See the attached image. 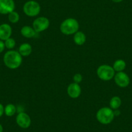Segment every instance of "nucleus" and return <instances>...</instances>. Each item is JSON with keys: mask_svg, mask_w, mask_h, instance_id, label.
<instances>
[{"mask_svg": "<svg viewBox=\"0 0 132 132\" xmlns=\"http://www.w3.org/2000/svg\"><path fill=\"white\" fill-rule=\"evenodd\" d=\"M50 25V21L45 17H39L34 20L32 23V27L37 33L42 32L47 30Z\"/></svg>", "mask_w": 132, "mask_h": 132, "instance_id": "6", "label": "nucleus"}, {"mask_svg": "<svg viewBox=\"0 0 132 132\" xmlns=\"http://www.w3.org/2000/svg\"><path fill=\"white\" fill-rule=\"evenodd\" d=\"M96 119L102 124H109L115 118L114 111L110 108L104 107L98 110L96 115Z\"/></svg>", "mask_w": 132, "mask_h": 132, "instance_id": "3", "label": "nucleus"}, {"mask_svg": "<svg viewBox=\"0 0 132 132\" xmlns=\"http://www.w3.org/2000/svg\"><path fill=\"white\" fill-rule=\"evenodd\" d=\"M68 94L71 98H77L80 96L82 93V89L80 86L79 84H77L75 82L70 84L68 86Z\"/></svg>", "mask_w": 132, "mask_h": 132, "instance_id": "10", "label": "nucleus"}, {"mask_svg": "<svg viewBox=\"0 0 132 132\" xmlns=\"http://www.w3.org/2000/svg\"><path fill=\"white\" fill-rule=\"evenodd\" d=\"M16 111H17V108L14 104H9L4 108V113L7 117L13 116L16 113Z\"/></svg>", "mask_w": 132, "mask_h": 132, "instance_id": "17", "label": "nucleus"}, {"mask_svg": "<svg viewBox=\"0 0 132 132\" xmlns=\"http://www.w3.org/2000/svg\"><path fill=\"white\" fill-rule=\"evenodd\" d=\"M8 19L12 23H16L20 20V15L16 11H12L8 14Z\"/></svg>", "mask_w": 132, "mask_h": 132, "instance_id": "18", "label": "nucleus"}, {"mask_svg": "<svg viewBox=\"0 0 132 132\" xmlns=\"http://www.w3.org/2000/svg\"><path fill=\"white\" fill-rule=\"evenodd\" d=\"M122 104V100L119 96H113L110 101V107L113 110H119Z\"/></svg>", "mask_w": 132, "mask_h": 132, "instance_id": "16", "label": "nucleus"}, {"mask_svg": "<svg viewBox=\"0 0 132 132\" xmlns=\"http://www.w3.org/2000/svg\"><path fill=\"white\" fill-rule=\"evenodd\" d=\"M96 74L100 79L104 81H109L114 78L115 71L112 66L110 65H101L96 70Z\"/></svg>", "mask_w": 132, "mask_h": 132, "instance_id": "4", "label": "nucleus"}, {"mask_svg": "<svg viewBox=\"0 0 132 132\" xmlns=\"http://www.w3.org/2000/svg\"><path fill=\"white\" fill-rule=\"evenodd\" d=\"M4 43L5 47L8 49H10V50H12V49H14V47L16 46V41H15L14 39L11 37L5 40Z\"/></svg>", "mask_w": 132, "mask_h": 132, "instance_id": "19", "label": "nucleus"}, {"mask_svg": "<svg viewBox=\"0 0 132 132\" xmlns=\"http://www.w3.org/2000/svg\"><path fill=\"white\" fill-rule=\"evenodd\" d=\"M73 40L75 44L78 45H82L85 44L86 41V35L83 32L77 31L74 35Z\"/></svg>", "mask_w": 132, "mask_h": 132, "instance_id": "14", "label": "nucleus"}, {"mask_svg": "<svg viewBox=\"0 0 132 132\" xmlns=\"http://www.w3.org/2000/svg\"><path fill=\"white\" fill-rule=\"evenodd\" d=\"M82 79H83V77H82V75L80 74V73H77L74 75L73 77V80H74V82L77 84H80L82 81Z\"/></svg>", "mask_w": 132, "mask_h": 132, "instance_id": "20", "label": "nucleus"}, {"mask_svg": "<svg viewBox=\"0 0 132 132\" xmlns=\"http://www.w3.org/2000/svg\"><path fill=\"white\" fill-rule=\"evenodd\" d=\"M22 56L17 51H8L3 56L5 65L11 69H16L20 68L22 63Z\"/></svg>", "mask_w": 132, "mask_h": 132, "instance_id": "1", "label": "nucleus"}, {"mask_svg": "<svg viewBox=\"0 0 132 132\" xmlns=\"http://www.w3.org/2000/svg\"><path fill=\"white\" fill-rule=\"evenodd\" d=\"M21 34L23 37L27 38H31L35 37L38 33L35 31L33 27L25 25L21 29Z\"/></svg>", "mask_w": 132, "mask_h": 132, "instance_id": "12", "label": "nucleus"}, {"mask_svg": "<svg viewBox=\"0 0 132 132\" xmlns=\"http://www.w3.org/2000/svg\"><path fill=\"white\" fill-rule=\"evenodd\" d=\"M24 13L29 17H35L40 14L41 11L40 5L35 1H29L24 4L23 7Z\"/></svg>", "mask_w": 132, "mask_h": 132, "instance_id": "5", "label": "nucleus"}, {"mask_svg": "<svg viewBox=\"0 0 132 132\" xmlns=\"http://www.w3.org/2000/svg\"><path fill=\"white\" fill-rule=\"evenodd\" d=\"M5 49V45L4 41L0 40V53H2L3 52V51Z\"/></svg>", "mask_w": 132, "mask_h": 132, "instance_id": "21", "label": "nucleus"}, {"mask_svg": "<svg viewBox=\"0 0 132 132\" xmlns=\"http://www.w3.org/2000/svg\"><path fill=\"white\" fill-rule=\"evenodd\" d=\"M4 108L5 107L3 106V104L0 103V117L3 116V115L4 114Z\"/></svg>", "mask_w": 132, "mask_h": 132, "instance_id": "22", "label": "nucleus"}, {"mask_svg": "<svg viewBox=\"0 0 132 132\" xmlns=\"http://www.w3.org/2000/svg\"><path fill=\"white\" fill-rule=\"evenodd\" d=\"M60 29L62 34L65 35H75L79 29V23L76 19L68 18L62 21Z\"/></svg>", "mask_w": 132, "mask_h": 132, "instance_id": "2", "label": "nucleus"}, {"mask_svg": "<svg viewBox=\"0 0 132 132\" xmlns=\"http://www.w3.org/2000/svg\"><path fill=\"white\" fill-rule=\"evenodd\" d=\"M32 48L31 45L28 43H24L22 44L20 47H19L18 52L22 56H29L32 53Z\"/></svg>", "mask_w": 132, "mask_h": 132, "instance_id": "13", "label": "nucleus"}, {"mask_svg": "<svg viewBox=\"0 0 132 132\" xmlns=\"http://www.w3.org/2000/svg\"><path fill=\"white\" fill-rule=\"evenodd\" d=\"M12 30L11 25L8 23H3L0 25V40L5 41L11 38Z\"/></svg>", "mask_w": 132, "mask_h": 132, "instance_id": "11", "label": "nucleus"}, {"mask_svg": "<svg viewBox=\"0 0 132 132\" xmlns=\"http://www.w3.org/2000/svg\"><path fill=\"white\" fill-rule=\"evenodd\" d=\"M115 71L116 72H121L123 71L126 69V63L124 60L119 59L117 60L113 63V65L112 66Z\"/></svg>", "mask_w": 132, "mask_h": 132, "instance_id": "15", "label": "nucleus"}, {"mask_svg": "<svg viewBox=\"0 0 132 132\" xmlns=\"http://www.w3.org/2000/svg\"><path fill=\"white\" fill-rule=\"evenodd\" d=\"M3 128L2 126V125L0 124V132H3Z\"/></svg>", "mask_w": 132, "mask_h": 132, "instance_id": "24", "label": "nucleus"}, {"mask_svg": "<svg viewBox=\"0 0 132 132\" xmlns=\"http://www.w3.org/2000/svg\"><path fill=\"white\" fill-rule=\"evenodd\" d=\"M15 3L14 0H0V14H9L14 11Z\"/></svg>", "mask_w": 132, "mask_h": 132, "instance_id": "9", "label": "nucleus"}, {"mask_svg": "<svg viewBox=\"0 0 132 132\" xmlns=\"http://www.w3.org/2000/svg\"><path fill=\"white\" fill-rule=\"evenodd\" d=\"M111 1L114 3H120V2H122L123 0H111Z\"/></svg>", "mask_w": 132, "mask_h": 132, "instance_id": "23", "label": "nucleus"}, {"mask_svg": "<svg viewBox=\"0 0 132 132\" xmlns=\"http://www.w3.org/2000/svg\"><path fill=\"white\" fill-rule=\"evenodd\" d=\"M114 80L115 84L122 88L128 87L130 83V78L129 76L124 71L117 73L114 77Z\"/></svg>", "mask_w": 132, "mask_h": 132, "instance_id": "7", "label": "nucleus"}, {"mask_svg": "<svg viewBox=\"0 0 132 132\" xmlns=\"http://www.w3.org/2000/svg\"><path fill=\"white\" fill-rule=\"evenodd\" d=\"M16 121L18 125L23 129H27L31 124V119L27 113L25 112L18 113L16 116Z\"/></svg>", "mask_w": 132, "mask_h": 132, "instance_id": "8", "label": "nucleus"}]
</instances>
